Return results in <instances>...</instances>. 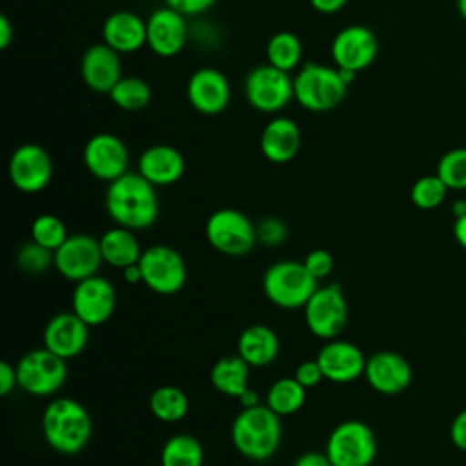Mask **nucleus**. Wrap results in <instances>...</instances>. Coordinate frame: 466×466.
<instances>
[{"instance_id": "obj_1", "label": "nucleus", "mask_w": 466, "mask_h": 466, "mask_svg": "<svg viewBox=\"0 0 466 466\" xmlns=\"http://www.w3.org/2000/svg\"><path fill=\"white\" fill-rule=\"evenodd\" d=\"M157 186L138 171H127L107 184L106 211L122 228L140 231L151 228L160 213Z\"/></svg>"}, {"instance_id": "obj_2", "label": "nucleus", "mask_w": 466, "mask_h": 466, "mask_svg": "<svg viewBox=\"0 0 466 466\" xmlns=\"http://www.w3.org/2000/svg\"><path fill=\"white\" fill-rule=\"evenodd\" d=\"M93 422L86 406L69 397L51 400L42 413V435L62 455L80 453L91 441Z\"/></svg>"}, {"instance_id": "obj_3", "label": "nucleus", "mask_w": 466, "mask_h": 466, "mask_svg": "<svg viewBox=\"0 0 466 466\" xmlns=\"http://www.w3.org/2000/svg\"><path fill=\"white\" fill-rule=\"evenodd\" d=\"M280 415L266 404L242 408L231 424V442L235 450L255 462L271 459L280 446Z\"/></svg>"}, {"instance_id": "obj_4", "label": "nucleus", "mask_w": 466, "mask_h": 466, "mask_svg": "<svg viewBox=\"0 0 466 466\" xmlns=\"http://www.w3.org/2000/svg\"><path fill=\"white\" fill-rule=\"evenodd\" d=\"M317 282L304 262L279 260L264 271L262 291L271 304L282 309H297L306 306L319 288Z\"/></svg>"}, {"instance_id": "obj_5", "label": "nucleus", "mask_w": 466, "mask_h": 466, "mask_svg": "<svg viewBox=\"0 0 466 466\" xmlns=\"http://www.w3.org/2000/svg\"><path fill=\"white\" fill-rule=\"evenodd\" d=\"M348 84L340 78L339 67L309 62L293 76L295 100L308 111H329L342 102Z\"/></svg>"}, {"instance_id": "obj_6", "label": "nucleus", "mask_w": 466, "mask_h": 466, "mask_svg": "<svg viewBox=\"0 0 466 466\" xmlns=\"http://www.w3.org/2000/svg\"><path fill=\"white\" fill-rule=\"evenodd\" d=\"M204 233L211 248L228 257H244L257 244V226L233 208L213 211L206 220Z\"/></svg>"}, {"instance_id": "obj_7", "label": "nucleus", "mask_w": 466, "mask_h": 466, "mask_svg": "<svg viewBox=\"0 0 466 466\" xmlns=\"http://www.w3.org/2000/svg\"><path fill=\"white\" fill-rule=\"evenodd\" d=\"M66 362V359L55 355L46 346L24 353L15 366L18 388L35 397L56 393L67 379Z\"/></svg>"}, {"instance_id": "obj_8", "label": "nucleus", "mask_w": 466, "mask_h": 466, "mask_svg": "<svg viewBox=\"0 0 466 466\" xmlns=\"http://www.w3.org/2000/svg\"><path fill=\"white\" fill-rule=\"evenodd\" d=\"M324 453L337 466H370L377 457V437L366 422L344 420L331 430Z\"/></svg>"}, {"instance_id": "obj_9", "label": "nucleus", "mask_w": 466, "mask_h": 466, "mask_svg": "<svg viewBox=\"0 0 466 466\" xmlns=\"http://www.w3.org/2000/svg\"><path fill=\"white\" fill-rule=\"evenodd\" d=\"M138 268L142 271V284L158 295H175L187 280V268L182 255L166 244L142 249Z\"/></svg>"}, {"instance_id": "obj_10", "label": "nucleus", "mask_w": 466, "mask_h": 466, "mask_svg": "<svg viewBox=\"0 0 466 466\" xmlns=\"http://www.w3.org/2000/svg\"><path fill=\"white\" fill-rule=\"evenodd\" d=\"M302 309L308 329L322 340L337 339L350 317L348 302L339 284L319 286Z\"/></svg>"}, {"instance_id": "obj_11", "label": "nucleus", "mask_w": 466, "mask_h": 466, "mask_svg": "<svg viewBox=\"0 0 466 466\" xmlns=\"http://www.w3.org/2000/svg\"><path fill=\"white\" fill-rule=\"evenodd\" d=\"M244 93L251 107L260 113H277L293 98V78L271 64L253 67L244 82Z\"/></svg>"}, {"instance_id": "obj_12", "label": "nucleus", "mask_w": 466, "mask_h": 466, "mask_svg": "<svg viewBox=\"0 0 466 466\" xmlns=\"http://www.w3.org/2000/svg\"><path fill=\"white\" fill-rule=\"evenodd\" d=\"M102 251L98 238L76 233L69 235L64 244L55 249V269L71 282H80L98 273L102 266Z\"/></svg>"}, {"instance_id": "obj_13", "label": "nucleus", "mask_w": 466, "mask_h": 466, "mask_svg": "<svg viewBox=\"0 0 466 466\" xmlns=\"http://www.w3.org/2000/svg\"><path fill=\"white\" fill-rule=\"evenodd\" d=\"M86 169L102 182H113L127 173L129 151L127 146L113 133H96L84 146Z\"/></svg>"}, {"instance_id": "obj_14", "label": "nucleus", "mask_w": 466, "mask_h": 466, "mask_svg": "<svg viewBox=\"0 0 466 466\" xmlns=\"http://www.w3.org/2000/svg\"><path fill=\"white\" fill-rule=\"evenodd\" d=\"M71 308L89 328L100 326L115 313L116 289L111 280L96 273L75 284Z\"/></svg>"}, {"instance_id": "obj_15", "label": "nucleus", "mask_w": 466, "mask_h": 466, "mask_svg": "<svg viewBox=\"0 0 466 466\" xmlns=\"http://www.w3.org/2000/svg\"><path fill=\"white\" fill-rule=\"evenodd\" d=\"M7 171L18 191L38 193L47 187L53 177V162L42 146L22 144L13 151Z\"/></svg>"}, {"instance_id": "obj_16", "label": "nucleus", "mask_w": 466, "mask_h": 466, "mask_svg": "<svg viewBox=\"0 0 466 466\" xmlns=\"http://www.w3.org/2000/svg\"><path fill=\"white\" fill-rule=\"evenodd\" d=\"M379 53V40L366 25L342 27L331 42V58L337 67L355 73L373 64Z\"/></svg>"}, {"instance_id": "obj_17", "label": "nucleus", "mask_w": 466, "mask_h": 466, "mask_svg": "<svg viewBox=\"0 0 466 466\" xmlns=\"http://www.w3.org/2000/svg\"><path fill=\"white\" fill-rule=\"evenodd\" d=\"M315 359L324 373V379L337 384L353 382L362 377L368 360L357 344L339 339L326 340Z\"/></svg>"}, {"instance_id": "obj_18", "label": "nucleus", "mask_w": 466, "mask_h": 466, "mask_svg": "<svg viewBox=\"0 0 466 466\" xmlns=\"http://www.w3.org/2000/svg\"><path fill=\"white\" fill-rule=\"evenodd\" d=\"M42 339L49 351L69 360L86 350L89 340V326L73 309L60 311L47 320Z\"/></svg>"}, {"instance_id": "obj_19", "label": "nucleus", "mask_w": 466, "mask_h": 466, "mask_svg": "<svg viewBox=\"0 0 466 466\" xmlns=\"http://www.w3.org/2000/svg\"><path fill=\"white\" fill-rule=\"evenodd\" d=\"M187 100L202 115L222 113L231 100V87L226 75L215 67L193 71L186 86Z\"/></svg>"}, {"instance_id": "obj_20", "label": "nucleus", "mask_w": 466, "mask_h": 466, "mask_svg": "<svg viewBox=\"0 0 466 466\" xmlns=\"http://www.w3.org/2000/svg\"><path fill=\"white\" fill-rule=\"evenodd\" d=\"M147 46L149 49L164 58L178 55L187 42L186 16L171 7L155 9L147 20Z\"/></svg>"}, {"instance_id": "obj_21", "label": "nucleus", "mask_w": 466, "mask_h": 466, "mask_svg": "<svg viewBox=\"0 0 466 466\" xmlns=\"http://www.w3.org/2000/svg\"><path fill=\"white\" fill-rule=\"evenodd\" d=\"M364 377L371 390L382 395H397L411 384V366L397 351H377L366 360Z\"/></svg>"}, {"instance_id": "obj_22", "label": "nucleus", "mask_w": 466, "mask_h": 466, "mask_svg": "<svg viewBox=\"0 0 466 466\" xmlns=\"http://www.w3.org/2000/svg\"><path fill=\"white\" fill-rule=\"evenodd\" d=\"M118 55L120 53L109 47L106 42L89 46L80 62V75L84 84L96 93L109 95L115 84L122 78V64Z\"/></svg>"}, {"instance_id": "obj_23", "label": "nucleus", "mask_w": 466, "mask_h": 466, "mask_svg": "<svg viewBox=\"0 0 466 466\" xmlns=\"http://www.w3.org/2000/svg\"><path fill=\"white\" fill-rule=\"evenodd\" d=\"M186 162L178 149L167 144H155L138 157V173L153 186H171L184 175Z\"/></svg>"}, {"instance_id": "obj_24", "label": "nucleus", "mask_w": 466, "mask_h": 466, "mask_svg": "<svg viewBox=\"0 0 466 466\" xmlns=\"http://www.w3.org/2000/svg\"><path fill=\"white\" fill-rule=\"evenodd\" d=\"M104 42L118 53H133L147 44L146 20L131 11H115L102 24Z\"/></svg>"}, {"instance_id": "obj_25", "label": "nucleus", "mask_w": 466, "mask_h": 466, "mask_svg": "<svg viewBox=\"0 0 466 466\" xmlns=\"http://www.w3.org/2000/svg\"><path fill=\"white\" fill-rule=\"evenodd\" d=\"M300 147V129L286 116L271 118L260 135V151L273 164H286L295 158Z\"/></svg>"}, {"instance_id": "obj_26", "label": "nucleus", "mask_w": 466, "mask_h": 466, "mask_svg": "<svg viewBox=\"0 0 466 466\" xmlns=\"http://www.w3.org/2000/svg\"><path fill=\"white\" fill-rule=\"evenodd\" d=\"M280 340L273 328L266 324H251L242 329L237 342V353L251 366L260 368L271 364L279 357Z\"/></svg>"}, {"instance_id": "obj_27", "label": "nucleus", "mask_w": 466, "mask_h": 466, "mask_svg": "<svg viewBox=\"0 0 466 466\" xmlns=\"http://www.w3.org/2000/svg\"><path fill=\"white\" fill-rule=\"evenodd\" d=\"M98 242L104 262L118 269H126L127 266L137 264L142 255V248L137 240L135 231L116 224L106 229Z\"/></svg>"}, {"instance_id": "obj_28", "label": "nucleus", "mask_w": 466, "mask_h": 466, "mask_svg": "<svg viewBox=\"0 0 466 466\" xmlns=\"http://www.w3.org/2000/svg\"><path fill=\"white\" fill-rule=\"evenodd\" d=\"M249 364L237 353L218 359L211 371V386L226 397H240L249 388Z\"/></svg>"}, {"instance_id": "obj_29", "label": "nucleus", "mask_w": 466, "mask_h": 466, "mask_svg": "<svg viewBox=\"0 0 466 466\" xmlns=\"http://www.w3.org/2000/svg\"><path fill=\"white\" fill-rule=\"evenodd\" d=\"M204 448L200 441L189 433L169 437L160 450V466H202Z\"/></svg>"}, {"instance_id": "obj_30", "label": "nucleus", "mask_w": 466, "mask_h": 466, "mask_svg": "<svg viewBox=\"0 0 466 466\" xmlns=\"http://www.w3.org/2000/svg\"><path fill=\"white\" fill-rule=\"evenodd\" d=\"M306 402V388L295 377H282L275 380L266 393V406L277 415H293Z\"/></svg>"}, {"instance_id": "obj_31", "label": "nucleus", "mask_w": 466, "mask_h": 466, "mask_svg": "<svg viewBox=\"0 0 466 466\" xmlns=\"http://www.w3.org/2000/svg\"><path fill=\"white\" fill-rule=\"evenodd\" d=\"M149 410L162 422H178L189 411V399L178 386H158L149 397Z\"/></svg>"}, {"instance_id": "obj_32", "label": "nucleus", "mask_w": 466, "mask_h": 466, "mask_svg": "<svg viewBox=\"0 0 466 466\" xmlns=\"http://www.w3.org/2000/svg\"><path fill=\"white\" fill-rule=\"evenodd\" d=\"M266 56L268 64L289 73L299 66L302 58V44L295 33L279 31L269 38L266 46Z\"/></svg>"}, {"instance_id": "obj_33", "label": "nucleus", "mask_w": 466, "mask_h": 466, "mask_svg": "<svg viewBox=\"0 0 466 466\" xmlns=\"http://www.w3.org/2000/svg\"><path fill=\"white\" fill-rule=\"evenodd\" d=\"M109 98L120 109L138 111L151 102V87L138 76H122L109 91Z\"/></svg>"}, {"instance_id": "obj_34", "label": "nucleus", "mask_w": 466, "mask_h": 466, "mask_svg": "<svg viewBox=\"0 0 466 466\" xmlns=\"http://www.w3.org/2000/svg\"><path fill=\"white\" fill-rule=\"evenodd\" d=\"M67 237L64 220L53 213H42L31 224V240L51 251L58 249Z\"/></svg>"}, {"instance_id": "obj_35", "label": "nucleus", "mask_w": 466, "mask_h": 466, "mask_svg": "<svg viewBox=\"0 0 466 466\" xmlns=\"http://www.w3.org/2000/svg\"><path fill=\"white\" fill-rule=\"evenodd\" d=\"M448 195V186L435 175H424L417 178L410 189V198L419 209H435L439 208Z\"/></svg>"}, {"instance_id": "obj_36", "label": "nucleus", "mask_w": 466, "mask_h": 466, "mask_svg": "<svg viewBox=\"0 0 466 466\" xmlns=\"http://www.w3.org/2000/svg\"><path fill=\"white\" fill-rule=\"evenodd\" d=\"M437 175L448 189H466V147L446 151L437 162Z\"/></svg>"}, {"instance_id": "obj_37", "label": "nucleus", "mask_w": 466, "mask_h": 466, "mask_svg": "<svg viewBox=\"0 0 466 466\" xmlns=\"http://www.w3.org/2000/svg\"><path fill=\"white\" fill-rule=\"evenodd\" d=\"M16 264L24 273L40 275L47 271L51 266H55V251L31 240L18 249Z\"/></svg>"}, {"instance_id": "obj_38", "label": "nucleus", "mask_w": 466, "mask_h": 466, "mask_svg": "<svg viewBox=\"0 0 466 466\" xmlns=\"http://www.w3.org/2000/svg\"><path fill=\"white\" fill-rule=\"evenodd\" d=\"M304 266L306 269L309 271V275L315 279V280H322L326 279L331 271H333V257L329 251L326 249H311L306 257H304Z\"/></svg>"}, {"instance_id": "obj_39", "label": "nucleus", "mask_w": 466, "mask_h": 466, "mask_svg": "<svg viewBox=\"0 0 466 466\" xmlns=\"http://www.w3.org/2000/svg\"><path fill=\"white\" fill-rule=\"evenodd\" d=\"M288 235V229L284 226L282 220L279 218H264L258 226H257V240H260L266 246H277L280 242H284Z\"/></svg>"}, {"instance_id": "obj_40", "label": "nucleus", "mask_w": 466, "mask_h": 466, "mask_svg": "<svg viewBox=\"0 0 466 466\" xmlns=\"http://www.w3.org/2000/svg\"><path fill=\"white\" fill-rule=\"evenodd\" d=\"M306 390L309 388H315L322 379H324V373L317 362V359L313 360H304L297 366L295 370V375H293Z\"/></svg>"}, {"instance_id": "obj_41", "label": "nucleus", "mask_w": 466, "mask_h": 466, "mask_svg": "<svg viewBox=\"0 0 466 466\" xmlns=\"http://www.w3.org/2000/svg\"><path fill=\"white\" fill-rule=\"evenodd\" d=\"M217 4V0H166V5L182 13L184 16H195L200 15L204 11H208L209 7H213Z\"/></svg>"}, {"instance_id": "obj_42", "label": "nucleus", "mask_w": 466, "mask_h": 466, "mask_svg": "<svg viewBox=\"0 0 466 466\" xmlns=\"http://www.w3.org/2000/svg\"><path fill=\"white\" fill-rule=\"evenodd\" d=\"M450 439L455 448L466 451V408L453 417L450 424Z\"/></svg>"}, {"instance_id": "obj_43", "label": "nucleus", "mask_w": 466, "mask_h": 466, "mask_svg": "<svg viewBox=\"0 0 466 466\" xmlns=\"http://www.w3.org/2000/svg\"><path fill=\"white\" fill-rule=\"evenodd\" d=\"M15 388H18L16 368L11 366L9 362L2 360V362H0V395L5 397V395L11 393Z\"/></svg>"}, {"instance_id": "obj_44", "label": "nucleus", "mask_w": 466, "mask_h": 466, "mask_svg": "<svg viewBox=\"0 0 466 466\" xmlns=\"http://www.w3.org/2000/svg\"><path fill=\"white\" fill-rule=\"evenodd\" d=\"M329 459L326 453H319V451H306L302 455H299L293 462V466H329Z\"/></svg>"}, {"instance_id": "obj_45", "label": "nucleus", "mask_w": 466, "mask_h": 466, "mask_svg": "<svg viewBox=\"0 0 466 466\" xmlns=\"http://www.w3.org/2000/svg\"><path fill=\"white\" fill-rule=\"evenodd\" d=\"M311 7L319 13H324V15H331V13H337L340 11L348 0H309Z\"/></svg>"}, {"instance_id": "obj_46", "label": "nucleus", "mask_w": 466, "mask_h": 466, "mask_svg": "<svg viewBox=\"0 0 466 466\" xmlns=\"http://www.w3.org/2000/svg\"><path fill=\"white\" fill-rule=\"evenodd\" d=\"M13 35H15L13 24L9 22V18L5 15H0V47L2 49H5L11 44Z\"/></svg>"}, {"instance_id": "obj_47", "label": "nucleus", "mask_w": 466, "mask_h": 466, "mask_svg": "<svg viewBox=\"0 0 466 466\" xmlns=\"http://www.w3.org/2000/svg\"><path fill=\"white\" fill-rule=\"evenodd\" d=\"M453 237L457 240V244L466 249V213L461 217H455L453 222Z\"/></svg>"}, {"instance_id": "obj_48", "label": "nucleus", "mask_w": 466, "mask_h": 466, "mask_svg": "<svg viewBox=\"0 0 466 466\" xmlns=\"http://www.w3.org/2000/svg\"><path fill=\"white\" fill-rule=\"evenodd\" d=\"M122 277L127 284H140L142 282V271L138 268V262L133 266H127L126 269H122Z\"/></svg>"}, {"instance_id": "obj_49", "label": "nucleus", "mask_w": 466, "mask_h": 466, "mask_svg": "<svg viewBox=\"0 0 466 466\" xmlns=\"http://www.w3.org/2000/svg\"><path fill=\"white\" fill-rule=\"evenodd\" d=\"M238 400H240L242 408H251V406L260 404V402H258V395H257L251 388H248V390L238 397Z\"/></svg>"}, {"instance_id": "obj_50", "label": "nucleus", "mask_w": 466, "mask_h": 466, "mask_svg": "<svg viewBox=\"0 0 466 466\" xmlns=\"http://www.w3.org/2000/svg\"><path fill=\"white\" fill-rule=\"evenodd\" d=\"M453 215L455 217H461V215H464L466 213V202L464 200H457V202H453Z\"/></svg>"}, {"instance_id": "obj_51", "label": "nucleus", "mask_w": 466, "mask_h": 466, "mask_svg": "<svg viewBox=\"0 0 466 466\" xmlns=\"http://www.w3.org/2000/svg\"><path fill=\"white\" fill-rule=\"evenodd\" d=\"M457 7H459L461 16L466 20V0H457Z\"/></svg>"}, {"instance_id": "obj_52", "label": "nucleus", "mask_w": 466, "mask_h": 466, "mask_svg": "<svg viewBox=\"0 0 466 466\" xmlns=\"http://www.w3.org/2000/svg\"><path fill=\"white\" fill-rule=\"evenodd\" d=\"M464 339H466V326H464Z\"/></svg>"}, {"instance_id": "obj_53", "label": "nucleus", "mask_w": 466, "mask_h": 466, "mask_svg": "<svg viewBox=\"0 0 466 466\" xmlns=\"http://www.w3.org/2000/svg\"><path fill=\"white\" fill-rule=\"evenodd\" d=\"M329 466H337V464H333V462H331V464H329Z\"/></svg>"}]
</instances>
